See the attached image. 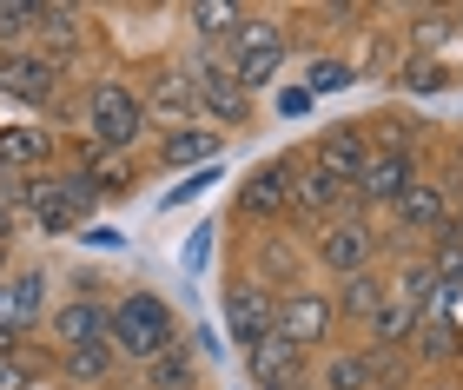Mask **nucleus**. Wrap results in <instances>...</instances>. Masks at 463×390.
I'll use <instances>...</instances> for the list:
<instances>
[{
  "mask_svg": "<svg viewBox=\"0 0 463 390\" xmlns=\"http://www.w3.org/2000/svg\"><path fill=\"white\" fill-rule=\"evenodd\" d=\"M185 331H179V311L165 304V292L153 284H126L119 298H107V344L119 351L126 371H146L159 351H173Z\"/></svg>",
  "mask_w": 463,
  "mask_h": 390,
  "instance_id": "f257e3e1",
  "label": "nucleus"
},
{
  "mask_svg": "<svg viewBox=\"0 0 463 390\" xmlns=\"http://www.w3.org/2000/svg\"><path fill=\"white\" fill-rule=\"evenodd\" d=\"M305 258L325 284H338V278H357V272H377V265L391 258V232H384V218L345 205L338 218H325V225L305 232Z\"/></svg>",
  "mask_w": 463,
  "mask_h": 390,
  "instance_id": "f03ea898",
  "label": "nucleus"
},
{
  "mask_svg": "<svg viewBox=\"0 0 463 390\" xmlns=\"http://www.w3.org/2000/svg\"><path fill=\"white\" fill-rule=\"evenodd\" d=\"M14 205H20V225H33L40 238H80L93 218V186L80 166H53V172H33L14 186Z\"/></svg>",
  "mask_w": 463,
  "mask_h": 390,
  "instance_id": "7ed1b4c3",
  "label": "nucleus"
},
{
  "mask_svg": "<svg viewBox=\"0 0 463 390\" xmlns=\"http://www.w3.org/2000/svg\"><path fill=\"white\" fill-rule=\"evenodd\" d=\"M80 126H87L93 153H146V139H153V119L126 73H93L87 99H80Z\"/></svg>",
  "mask_w": 463,
  "mask_h": 390,
  "instance_id": "20e7f679",
  "label": "nucleus"
},
{
  "mask_svg": "<svg viewBox=\"0 0 463 390\" xmlns=\"http://www.w3.org/2000/svg\"><path fill=\"white\" fill-rule=\"evenodd\" d=\"M417 126H397V119H384V133H371V159L364 172L351 179V205L371 218H384L397 199H404V186H417V172H424V153H417Z\"/></svg>",
  "mask_w": 463,
  "mask_h": 390,
  "instance_id": "39448f33",
  "label": "nucleus"
},
{
  "mask_svg": "<svg viewBox=\"0 0 463 390\" xmlns=\"http://www.w3.org/2000/svg\"><path fill=\"white\" fill-rule=\"evenodd\" d=\"M219 60L232 67V79H239L245 93L271 87V79L285 73V60H291V14H271V7H245V14H239V27L225 33Z\"/></svg>",
  "mask_w": 463,
  "mask_h": 390,
  "instance_id": "423d86ee",
  "label": "nucleus"
},
{
  "mask_svg": "<svg viewBox=\"0 0 463 390\" xmlns=\"http://www.w3.org/2000/svg\"><path fill=\"white\" fill-rule=\"evenodd\" d=\"M411 364L391 351H371V344H331V351L311 358L305 390H411Z\"/></svg>",
  "mask_w": 463,
  "mask_h": 390,
  "instance_id": "0eeeda50",
  "label": "nucleus"
},
{
  "mask_svg": "<svg viewBox=\"0 0 463 390\" xmlns=\"http://www.w3.org/2000/svg\"><path fill=\"white\" fill-rule=\"evenodd\" d=\"M271 338H285L298 358H318L338 344V304H331V284H291L279 292V311H271Z\"/></svg>",
  "mask_w": 463,
  "mask_h": 390,
  "instance_id": "6e6552de",
  "label": "nucleus"
},
{
  "mask_svg": "<svg viewBox=\"0 0 463 390\" xmlns=\"http://www.w3.org/2000/svg\"><path fill=\"white\" fill-rule=\"evenodd\" d=\"M457 186H450V172H417V186H404V199L384 212V232H391V252L397 245H430L444 225L457 218Z\"/></svg>",
  "mask_w": 463,
  "mask_h": 390,
  "instance_id": "1a4fd4ad",
  "label": "nucleus"
},
{
  "mask_svg": "<svg viewBox=\"0 0 463 390\" xmlns=\"http://www.w3.org/2000/svg\"><path fill=\"white\" fill-rule=\"evenodd\" d=\"M185 73H193V99H199V126L213 133H239L251 126V93L232 79V67L219 60V47H193V60H185Z\"/></svg>",
  "mask_w": 463,
  "mask_h": 390,
  "instance_id": "9d476101",
  "label": "nucleus"
},
{
  "mask_svg": "<svg viewBox=\"0 0 463 390\" xmlns=\"http://www.w3.org/2000/svg\"><path fill=\"white\" fill-rule=\"evenodd\" d=\"M107 284L99 278H87L80 272L73 278V292L67 298H53V311H47V358H60V351H80V344H107Z\"/></svg>",
  "mask_w": 463,
  "mask_h": 390,
  "instance_id": "9b49d317",
  "label": "nucleus"
},
{
  "mask_svg": "<svg viewBox=\"0 0 463 390\" xmlns=\"http://www.w3.org/2000/svg\"><path fill=\"white\" fill-rule=\"evenodd\" d=\"M291 153H271L259 159V166H245L239 179V192H232V212H239L245 225H259V232H271V225H291Z\"/></svg>",
  "mask_w": 463,
  "mask_h": 390,
  "instance_id": "f8f14e48",
  "label": "nucleus"
},
{
  "mask_svg": "<svg viewBox=\"0 0 463 390\" xmlns=\"http://www.w3.org/2000/svg\"><path fill=\"white\" fill-rule=\"evenodd\" d=\"M305 265H311V258H305V232H298V225H271V232H259V238L245 245V265H239V272L259 278L265 292L279 298V292H291V284H305Z\"/></svg>",
  "mask_w": 463,
  "mask_h": 390,
  "instance_id": "ddd939ff",
  "label": "nucleus"
},
{
  "mask_svg": "<svg viewBox=\"0 0 463 390\" xmlns=\"http://www.w3.org/2000/svg\"><path fill=\"white\" fill-rule=\"evenodd\" d=\"M47 311H53V272L47 265H14L0 278V331L27 338V331L47 324Z\"/></svg>",
  "mask_w": 463,
  "mask_h": 390,
  "instance_id": "4468645a",
  "label": "nucleus"
},
{
  "mask_svg": "<svg viewBox=\"0 0 463 390\" xmlns=\"http://www.w3.org/2000/svg\"><path fill=\"white\" fill-rule=\"evenodd\" d=\"M225 159V133L213 126H173V133H153L146 139V153H139V166H153V172H199V166H219Z\"/></svg>",
  "mask_w": 463,
  "mask_h": 390,
  "instance_id": "2eb2a0df",
  "label": "nucleus"
},
{
  "mask_svg": "<svg viewBox=\"0 0 463 390\" xmlns=\"http://www.w3.org/2000/svg\"><path fill=\"white\" fill-rule=\"evenodd\" d=\"M271 311H279V298H271L259 278H245V272H232V278H225V292H219V318H225V338L239 344V351H251V344H265V338H271Z\"/></svg>",
  "mask_w": 463,
  "mask_h": 390,
  "instance_id": "dca6fc26",
  "label": "nucleus"
},
{
  "mask_svg": "<svg viewBox=\"0 0 463 390\" xmlns=\"http://www.w3.org/2000/svg\"><path fill=\"white\" fill-rule=\"evenodd\" d=\"M139 107H146V119H153V133H173V126H199L193 73H185L179 60H159V67L139 79Z\"/></svg>",
  "mask_w": 463,
  "mask_h": 390,
  "instance_id": "f3484780",
  "label": "nucleus"
},
{
  "mask_svg": "<svg viewBox=\"0 0 463 390\" xmlns=\"http://www.w3.org/2000/svg\"><path fill=\"white\" fill-rule=\"evenodd\" d=\"M60 73L40 47H7L0 53V99H14V107H33V113H47L53 99H60Z\"/></svg>",
  "mask_w": 463,
  "mask_h": 390,
  "instance_id": "a211bd4d",
  "label": "nucleus"
},
{
  "mask_svg": "<svg viewBox=\"0 0 463 390\" xmlns=\"http://www.w3.org/2000/svg\"><path fill=\"white\" fill-rule=\"evenodd\" d=\"M285 199H291V225L311 232V225L338 218L345 205H351V186H345V179H331V172H318L305 153H291V186H285Z\"/></svg>",
  "mask_w": 463,
  "mask_h": 390,
  "instance_id": "6ab92c4d",
  "label": "nucleus"
},
{
  "mask_svg": "<svg viewBox=\"0 0 463 390\" xmlns=\"http://www.w3.org/2000/svg\"><path fill=\"white\" fill-rule=\"evenodd\" d=\"M298 153L318 172H331V179H345V186H351V179L364 172V159H371V126H364V119H331V126H318Z\"/></svg>",
  "mask_w": 463,
  "mask_h": 390,
  "instance_id": "aec40b11",
  "label": "nucleus"
},
{
  "mask_svg": "<svg viewBox=\"0 0 463 390\" xmlns=\"http://www.w3.org/2000/svg\"><path fill=\"white\" fill-rule=\"evenodd\" d=\"M60 166V133L33 126V119H7L0 126V179H33Z\"/></svg>",
  "mask_w": 463,
  "mask_h": 390,
  "instance_id": "412c9836",
  "label": "nucleus"
},
{
  "mask_svg": "<svg viewBox=\"0 0 463 390\" xmlns=\"http://www.w3.org/2000/svg\"><path fill=\"white\" fill-rule=\"evenodd\" d=\"M53 377L67 390H113L126 377V364H119L113 344H80V351H60L53 358Z\"/></svg>",
  "mask_w": 463,
  "mask_h": 390,
  "instance_id": "4be33fe9",
  "label": "nucleus"
},
{
  "mask_svg": "<svg viewBox=\"0 0 463 390\" xmlns=\"http://www.w3.org/2000/svg\"><path fill=\"white\" fill-rule=\"evenodd\" d=\"M73 166L87 172L93 199H133V192H139V172H146L139 153H93V146H80Z\"/></svg>",
  "mask_w": 463,
  "mask_h": 390,
  "instance_id": "5701e85b",
  "label": "nucleus"
},
{
  "mask_svg": "<svg viewBox=\"0 0 463 390\" xmlns=\"http://www.w3.org/2000/svg\"><path fill=\"white\" fill-rule=\"evenodd\" d=\"M391 298V278H384V265L377 272H357V278H338L331 284V304H338V331L351 324V331H364L371 324V311Z\"/></svg>",
  "mask_w": 463,
  "mask_h": 390,
  "instance_id": "b1692460",
  "label": "nucleus"
},
{
  "mask_svg": "<svg viewBox=\"0 0 463 390\" xmlns=\"http://www.w3.org/2000/svg\"><path fill=\"white\" fill-rule=\"evenodd\" d=\"M311 358H298L285 338H265L245 351V390H265V384H305Z\"/></svg>",
  "mask_w": 463,
  "mask_h": 390,
  "instance_id": "393cba45",
  "label": "nucleus"
},
{
  "mask_svg": "<svg viewBox=\"0 0 463 390\" xmlns=\"http://www.w3.org/2000/svg\"><path fill=\"white\" fill-rule=\"evenodd\" d=\"M417 318H424V311H417L411 298H397V292H391V298L371 311V324H364V344H371V351L404 358V344H411V331H417Z\"/></svg>",
  "mask_w": 463,
  "mask_h": 390,
  "instance_id": "a878e982",
  "label": "nucleus"
},
{
  "mask_svg": "<svg viewBox=\"0 0 463 390\" xmlns=\"http://www.w3.org/2000/svg\"><path fill=\"white\" fill-rule=\"evenodd\" d=\"M133 377H139L146 390H199V384H205V364L193 358V344L179 338L173 351H159V358L146 364V371H133Z\"/></svg>",
  "mask_w": 463,
  "mask_h": 390,
  "instance_id": "bb28decb",
  "label": "nucleus"
},
{
  "mask_svg": "<svg viewBox=\"0 0 463 390\" xmlns=\"http://www.w3.org/2000/svg\"><path fill=\"white\" fill-rule=\"evenodd\" d=\"M298 87L311 99H331V93H351L357 87V60L351 53H305V79Z\"/></svg>",
  "mask_w": 463,
  "mask_h": 390,
  "instance_id": "cd10ccee",
  "label": "nucleus"
},
{
  "mask_svg": "<svg viewBox=\"0 0 463 390\" xmlns=\"http://www.w3.org/2000/svg\"><path fill=\"white\" fill-rule=\"evenodd\" d=\"M239 0H193L185 7V27H193V47H225V33L239 27Z\"/></svg>",
  "mask_w": 463,
  "mask_h": 390,
  "instance_id": "c85d7f7f",
  "label": "nucleus"
},
{
  "mask_svg": "<svg viewBox=\"0 0 463 390\" xmlns=\"http://www.w3.org/2000/svg\"><path fill=\"white\" fill-rule=\"evenodd\" d=\"M417 252H424V265L437 272V284H457L463 292V232L457 225H444V232H437L430 245H417Z\"/></svg>",
  "mask_w": 463,
  "mask_h": 390,
  "instance_id": "c756f323",
  "label": "nucleus"
},
{
  "mask_svg": "<svg viewBox=\"0 0 463 390\" xmlns=\"http://www.w3.org/2000/svg\"><path fill=\"white\" fill-rule=\"evenodd\" d=\"M213 252H219V218H199L193 232H185V245H179V272L205 278V272H213Z\"/></svg>",
  "mask_w": 463,
  "mask_h": 390,
  "instance_id": "7c9ffc66",
  "label": "nucleus"
},
{
  "mask_svg": "<svg viewBox=\"0 0 463 390\" xmlns=\"http://www.w3.org/2000/svg\"><path fill=\"white\" fill-rule=\"evenodd\" d=\"M33 27H40V0H0V53L33 47Z\"/></svg>",
  "mask_w": 463,
  "mask_h": 390,
  "instance_id": "2f4dec72",
  "label": "nucleus"
},
{
  "mask_svg": "<svg viewBox=\"0 0 463 390\" xmlns=\"http://www.w3.org/2000/svg\"><path fill=\"white\" fill-rule=\"evenodd\" d=\"M219 179H225V159H219V166H199V172L173 179V192L159 199V212H185V205H193V199H205V192L219 186Z\"/></svg>",
  "mask_w": 463,
  "mask_h": 390,
  "instance_id": "473e14b6",
  "label": "nucleus"
},
{
  "mask_svg": "<svg viewBox=\"0 0 463 390\" xmlns=\"http://www.w3.org/2000/svg\"><path fill=\"white\" fill-rule=\"evenodd\" d=\"M14 186L20 179H0V245L20 238V205H14Z\"/></svg>",
  "mask_w": 463,
  "mask_h": 390,
  "instance_id": "72a5a7b5",
  "label": "nucleus"
},
{
  "mask_svg": "<svg viewBox=\"0 0 463 390\" xmlns=\"http://www.w3.org/2000/svg\"><path fill=\"white\" fill-rule=\"evenodd\" d=\"M311 113H318V99L305 87H279V119H311Z\"/></svg>",
  "mask_w": 463,
  "mask_h": 390,
  "instance_id": "f704fd0d",
  "label": "nucleus"
},
{
  "mask_svg": "<svg viewBox=\"0 0 463 390\" xmlns=\"http://www.w3.org/2000/svg\"><path fill=\"white\" fill-rule=\"evenodd\" d=\"M193 358H199V364H219V358H225V344H219L213 324H193Z\"/></svg>",
  "mask_w": 463,
  "mask_h": 390,
  "instance_id": "c9c22d12",
  "label": "nucleus"
},
{
  "mask_svg": "<svg viewBox=\"0 0 463 390\" xmlns=\"http://www.w3.org/2000/svg\"><path fill=\"white\" fill-rule=\"evenodd\" d=\"M119 238H126V232H113V225H87V238H80V245H93V252H113Z\"/></svg>",
  "mask_w": 463,
  "mask_h": 390,
  "instance_id": "e433bc0d",
  "label": "nucleus"
},
{
  "mask_svg": "<svg viewBox=\"0 0 463 390\" xmlns=\"http://www.w3.org/2000/svg\"><path fill=\"white\" fill-rule=\"evenodd\" d=\"M450 186H457V192H463V133H457V139H450Z\"/></svg>",
  "mask_w": 463,
  "mask_h": 390,
  "instance_id": "4c0bfd02",
  "label": "nucleus"
},
{
  "mask_svg": "<svg viewBox=\"0 0 463 390\" xmlns=\"http://www.w3.org/2000/svg\"><path fill=\"white\" fill-rule=\"evenodd\" d=\"M411 390H457V377H411Z\"/></svg>",
  "mask_w": 463,
  "mask_h": 390,
  "instance_id": "58836bf2",
  "label": "nucleus"
},
{
  "mask_svg": "<svg viewBox=\"0 0 463 390\" xmlns=\"http://www.w3.org/2000/svg\"><path fill=\"white\" fill-rule=\"evenodd\" d=\"M14 351H20V338H14V331H0V364H7Z\"/></svg>",
  "mask_w": 463,
  "mask_h": 390,
  "instance_id": "ea45409f",
  "label": "nucleus"
},
{
  "mask_svg": "<svg viewBox=\"0 0 463 390\" xmlns=\"http://www.w3.org/2000/svg\"><path fill=\"white\" fill-rule=\"evenodd\" d=\"M14 272V245H0V278H7Z\"/></svg>",
  "mask_w": 463,
  "mask_h": 390,
  "instance_id": "a19ab883",
  "label": "nucleus"
},
{
  "mask_svg": "<svg viewBox=\"0 0 463 390\" xmlns=\"http://www.w3.org/2000/svg\"><path fill=\"white\" fill-rule=\"evenodd\" d=\"M450 27H457V47H463V7H457V14H450Z\"/></svg>",
  "mask_w": 463,
  "mask_h": 390,
  "instance_id": "79ce46f5",
  "label": "nucleus"
},
{
  "mask_svg": "<svg viewBox=\"0 0 463 390\" xmlns=\"http://www.w3.org/2000/svg\"><path fill=\"white\" fill-rule=\"evenodd\" d=\"M113 390H146V384H139V377H119V384H113Z\"/></svg>",
  "mask_w": 463,
  "mask_h": 390,
  "instance_id": "37998d69",
  "label": "nucleus"
},
{
  "mask_svg": "<svg viewBox=\"0 0 463 390\" xmlns=\"http://www.w3.org/2000/svg\"><path fill=\"white\" fill-rule=\"evenodd\" d=\"M265 390H305V384H265Z\"/></svg>",
  "mask_w": 463,
  "mask_h": 390,
  "instance_id": "c03bdc74",
  "label": "nucleus"
},
{
  "mask_svg": "<svg viewBox=\"0 0 463 390\" xmlns=\"http://www.w3.org/2000/svg\"><path fill=\"white\" fill-rule=\"evenodd\" d=\"M450 225H457V232H463V199H457V218H450Z\"/></svg>",
  "mask_w": 463,
  "mask_h": 390,
  "instance_id": "a18cd8bd",
  "label": "nucleus"
},
{
  "mask_svg": "<svg viewBox=\"0 0 463 390\" xmlns=\"http://www.w3.org/2000/svg\"><path fill=\"white\" fill-rule=\"evenodd\" d=\"M457 390H463V377H457Z\"/></svg>",
  "mask_w": 463,
  "mask_h": 390,
  "instance_id": "49530a36",
  "label": "nucleus"
}]
</instances>
